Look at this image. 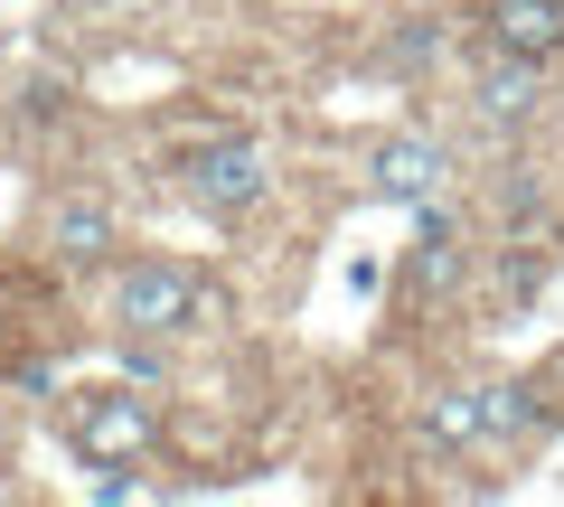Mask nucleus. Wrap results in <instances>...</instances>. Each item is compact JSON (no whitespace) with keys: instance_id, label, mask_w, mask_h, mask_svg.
Segmentation results:
<instances>
[{"instance_id":"1","label":"nucleus","mask_w":564,"mask_h":507,"mask_svg":"<svg viewBox=\"0 0 564 507\" xmlns=\"http://www.w3.org/2000/svg\"><path fill=\"white\" fill-rule=\"evenodd\" d=\"M104 310H113L122 339H180V329H217V320H226V291L207 283L198 264L151 254V264H122V273H113Z\"/></svg>"},{"instance_id":"2","label":"nucleus","mask_w":564,"mask_h":507,"mask_svg":"<svg viewBox=\"0 0 564 507\" xmlns=\"http://www.w3.org/2000/svg\"><path fill=\"white\" fill-rule=\"evenodd\" d=\"M170 179H180V198L198 207V217H217V225L254 217V207L273 198V161H263V142H245V132H198Z\"/></svg>"},{"instance_id":"3","label":"nucleus","mask_w":564,"mask_h":507,"mask_svg":"<svg viewBox=\"0 0 564 507\" xmlns=\"http://www.w3.org/2000/svg\"><path fill=\"white\" fill-rule=\"evenodd\" d=\"M66 442H76V461L85 470H113V461H141L151 451V395H132V386H76L66 395Z\"/></svg>"},{"instance_id":"4","label":"nucleus","mask_w":564,"mask_h":507,"mask_svg":"<svg viewBox=\"0 0 564 507\" xmlns=\"http://www.w3.org/2000/svg\"><path fill=\"white\" fill-rule=\"evenodd\" d=\"M367 169H377V198L423 207V198H443V179H452V151L433 142V132H386Z\"/></svg>"},{"instance_id":"5","label":"nucleus","mask_w":564,"mask_h":507,"mask_svg":"<svg viewBox=\"0 0 564 507\" xmlns=\"http://www.w3.org/2000/svg\"><path fill=\"white\" fill-rule=\"evenodd\" d=\"M480 47H508V57H564V0H480Z\"/></svg>"},{"instance_id":"6","label":"nucleus","mask_w":564,"mask_h":507,"mask_svg":"<svg viewBox=\"0 0 564 507\" xmlns=\"http://www.w3.org/2000/svg\"><path fill=\"white\" fill-rule=\"evenodd\" d=\"M470 113H480V122H536V113H545V66L489 47L480 76H470Z\"/></svg>"},{"instance_id":"7","label":"nucleus","mask_w":564,"mask_h":507,"mask_svg":"<svg viewBox=\"0 0 564 507\" xmlns=\"http://www.w3.org/2000/svg\"><path fill=\"white\" fill-rule=\"evenodd\" d=\"M480 423H489V442H527V432L555 423V395L518 386V376H489V386H480Z\"/></svg>"},{"instance_id":"8","label":"nucleus","mask_w":564,"mask_h":507,"mask_svg":"<svg viewBox=\"0 0 564 507\" xmlns=\"http://www.w3.org/2000/svg\"><path fill=\"white\" fill-rule=\"evenodd\" d=\"M47 244H57V264H104V254H113V207L66 198L57 217H47Z\"/></svg>"},{"instance_id":"9","label":"nucleus","mask_w":564,"mask_h":507,"mask_svg":"<svg viewBox=\"0 0 564 507\" xmlns=\"http://www.w3.org/2000/svg\"><path fill=\"white\" fill-rule=\"evenodd\" d=\"M423 442H433V451H480V442H489V423H480V386L423 395Z\"/></svg>"},{"instance_id":"10","label":"nucleus","mask_w":564,"mask_h":507,"mask_svg":"<svg viewBox=\"0 0 564 507\" xmlns=\"http://www.w3.org/2000/svg\"><path fill=\"white\" fill-rule=\"evenodd\" d=\"M404 283H414L423 301L462 283V235H452V217H443L433 198H423V244H414V264H404Z\"/></svg>"},{"instance_id":"11","label":"nucleus","mask_w":564,"mask_h":507,"mask_svg":"<svg viewBox=\"0 0 564 507\" xmlns=\"http://www.w3.org/2000/svg\"><path fill=\"white\" fill-rule=\"evenodd\" d=\"M0 451H10V414H0Z\"/></svg>"}]
</instances>
